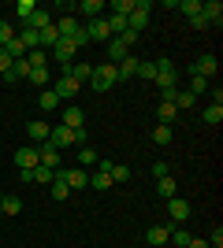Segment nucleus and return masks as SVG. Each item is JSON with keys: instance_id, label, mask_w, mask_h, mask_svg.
I'll return each mask as SVG.
<instances>
[{"instance_id": "7ed1b4c3", "label": "nucleus", "mask_w": 223, "mask_h": 248, "mask_svg": "<svg viewBox=\"0 0 223 248\" xmlns=\"http://www.w3.org/2000/svg\"><path fill=\"white\" fill-rule=\"evenodd\" d=\"M186 74H197V78H205V82L216 78V74H220V60H216V52H205L193 67H186Z\"/></svg>"}, {"instance_id": "6ab92c4d", "label": "nucleus", "mask_w": 223, "mask_h": 248, "mask_svg": "<svg viewBox=\"0 0 223 248\" xmlns=\"http://www.w3.org/2000/svg\"><path fill=\"white\" fill-rule=\"evenodd\" d=\"M168 237H171V226H149L145 230V241L153 248H164V245H168Z\"/></svg>"}, {"instance_id": "393cba45", "label": "nucleus", "mask_w": 223, "mask_h": 248, "mask_svg": "<svg viewBox=\"0 0 223 248\" xmlns=\"http://www.w3.org/2000/svg\"><path fill=\"white\" fill-rule=\"evenodd\" d=\"M78 11H82V15H89V19H101L104 0H82V4H78Z\"/></svg>"}, {"instance_id": "ea45409f", "label": "nucleus", "mask_w": 223, "mask_h": 248, "mask_svg": "<svg viewBox=\"0 0 223 248\" xmlns=\"http://www.w3.org/2000/svg\"><path fill=\"white\" fill-rule=\"evenodd\" d=\"M186 93H193V96L208 93V82H205V78H197V74H190V89H186Z\"/></svg>"}, {"instance_id": "0eeeda50", "label": "nucleus", "mask_w": 223, "mask_h": 248, "mask_svg": "<svg viewBox=\"0 0 223 248\" xmlns=\"http://www.w3.org/2000/svg\"><path fill=\"white\" fill-rule=\"evenodd\" d=\"M37 163L49 167V170H60V167H64V152H56V148L45 141V145H37Z\"/></svg>"}, {"instance_id": "9b49d317", "label": "nucleus", "mask_w": 223, "mask_h": 248, "mask_svg": "<svg viewBox=\"0 0 223 248\" xmlns=\"http://www.w3.org/2000/svg\"><path fill=\"white\" fill-rule=\"evenodd\" d=\"M168 215H171V226H179V222L190 218V204H186L182 197H171L168 200Z\"/></svg>"}, {"instance_id": "39448f33", "label": "nucleus", "mask_w": 223, "mask_h": 248, "mask_svg": "<svg viewBox=\"0 0 223 248\" xmlns=\"http://www.w3.org/2000/svg\"><path fill=\"white\" fill-rule=\"evenodd\" d=\"M74 56H78V48H74V41H67V37H60V41L52 45V60L60 63L64 71H67V67L74 63Z\"/></svg>"}, {"instance_id": "72a5a7b5", "label": "nucleus", "mask_w": 223, "mask_h": 248, "mask_svg": "<svg viewBox=\"0 0 223 248\" xmlns=\"http://www.w3.org/2000/svg\"><path fill=\"white\" fill-rule=\"evenodd\" d=\"M52 178H56V170H49V167H34V182H37V186H52Z\"/></svg>"}, {"instance_id": "79ce46f5", "label": "nucleus", "mask_w": 223, "mask_h": 248, "mask_svg": "<svg viewBox=\"0 0 223 248\" xmlns=\"http://www.w3.org/2000/svg\"><path fill=\"white\" fill-rule=\"evenodd\" d=\"M138 78H149V82H153V78H156V63H138Z\"/></svg>"}, {"instance_id": "20e7f679", "label": "nucleus", "mask_w": 223, "mask_h": 248, "mask_svg": "<svg viewBox=\"0 0 223 248\" xmlns=\"http://www.w3.org/2000/svg\"><path fill=\"white\" fill-rule=\"evenodd\" d=\"M149 8H153L149 0H134V11L127 15V30H134V33L145 30V26H149Z\"/></svg>"}, {"instance_id": "f3484780", "label": "nucleus", "mask_w": 223, "mask_h": 248, "mask_svg": "<svg viewBox=\"0 0 223 248\" xmlns=\"http://www.w3.org/2000/svg\"><path fill=\"white\" fill-rule=\"evenodd\" d=\"M130 56V45L123 41V37H112L108 41V63H119V60H127Z\"/></svg>"}, {"instance_id": "2f4dec72", "label": "nucleus", "mask_w": 223, "mask_h": 248, "mask_svg": "<svg viewBox=\"0 0 223 248\" xmlns=\"http://www.w3.org/2000/svg\"><path fill=\"white\" fill-rule=\"evenodd\" d=\"M37 104H41V111H56V108H60V96H56L52 89H45V93L37 96Z\"/></svg>"}, {"instance_id": "aec40b11", "label": "nucleus", "mask_w": 223, "mask_h": 248, "mask_svg": "<svg viewBox=\"0 0 223 248\" xmlns=\"http://www.w3.org/2000/svg\"><path fill=\"white\" fill-rule=\"evenodd\" d=\"M22 211V197H15V193H4V200H0V215H19Z\"/></svg>"}, {"instance_id": "4468645a", "label": "nucleus", "mask_w": 223, "mask_h": 248, "mask_svg": "<svg viewBox=\"0 0 223 248\" xmlns=\"http://www.w3.org/2000/svg\"><path fill=\"white\" fill-rule=\"evenodd\" d=\"M64 126H67V130H82V126H86V111L78 108V104H67V108H64Z\"/></svg>"}, {"instance_id": "b1692460", "label": "nucleus", "mask_w": 223, "mask_h": 248, "mask_svg": "<svg viewBox=\"0 0 223 248\" xmlns=\"http://www.w3.org/2000/svg\"><path fill=\"white\" fill-rule=\"evenodd\" d=\"M171 137H175V126L156 123V130H153V145H171Z\"/></svg>"}, {"instance_id": "f257e3e1", "label": "nucleus", "mask_w": 223, "mask_h": 248, "mask_svg": "<svg viewBox=\"0 0 223 248\" xmlns=\"http://www.w3.org/2000/svg\"><path fill=\"white\" fill-rule=\"evenodd\" d=\"M156 89H160V104H171L175 89H179V71H175V63L171 60H156Z\"/></svg>"}, {"instance_id": "f704fd0d", "label": "nucleus", "mask_w": 223, "mask_h": 248, "mask_svg": "<svg viewBox=\"0 0 223 248\" xmlns=\"http://www.w3.org/2000/svg\"><path fill=\"white\" fill-rule=\"evenodd\" d=\"M108 178H112V182H130V167H127V163H112Z\"/></svg>"}, {"instance_id": "2eb2a0df", "label": "nucleus", "mask_w": 223, "mask_h": 248, "mask_svg": "<svg viewBox=\"0 0 223 248\" xmlns=\"http://www.w3.org/2000/svg\"><path fill=\"white\" fill-rule=\"evenodd\" d=\"M67 74H71L74 82L82 85V82H89V78H93V63H86V60H74L71 67H67Z\"/></svg>"}, {"instance_id": "a18cd8bd", "label": "nucleus", "mask_w": 223, "mask_h": 248, "mask_svg": "<svg viewBox=\"0 0 223 248\" xmlns=\"http://www.w3.org/2000/svg\"><path fill=\"white\" fill-rule=\"evenodd\" d=\"M11 63H15V60H11L8 52L0 48V78H4V74H8V71H11Z\"/></svg>"}, {"instance_id": "c85d7f7f", "label": "nucleus", "mask_w": 223, "mask_h": 248, "mask_svg": "<svg viewBox=\"0 0 223 248\" xmlns=\"http://www.w3.org/2000/svg\"><path fill=\"white\" fill-rule=\"evenodd\" d=\"M15 37L22 41V48H26V52H30V48H37V30H30V26H22V30L15 33Z\"/></svg>"}, {"instance_id": "cd10ccee", "label": "nucleus", "mask_w": 223, "mask_h": 248, "mask_svg": "<svg viewBox=\"0 0 223 248\" xmlns=\"http://www.w3.org/2000/svg\"><path fill=\"white\" fill-rule=\"evenodd\" d=\"M97 159H101V155H97L89 145H82V148H78V167H82V170H86V167H97Z\"/></svg>"}, {"instance_id": "6e6552de", "label": "nucleus", "mask_w": 223, "mask_h": 248, "mask_svg": "<svg viewBox=\"0 0 223 248\" xmlns=\"http://www.w3.org/2000/svg\"><path fill=\"white\" fill-rule=\"evenodd\" d=\"M78 89H82V85L74 82V78H71L67 71L60 74V78H56V85H52V93L60 96V100H71V96H78Z\"/></svg>"}, {"instance_id": "c756f323", "label": "nucleus", "mask_w": 223, "mask_h": 248, "mask_svg": "<svg viewBox=\"0 0 223 248\" xmlns=\"http://www.w3.org/2000/svg\"><path fill=\"white\" fill-rule=\"evenodd\" d=\"M175 115H179V111H175V104H156V119H160L164 126L175 123Z\"/></svg>"}, {"instance_id": "473e14b6", "label": "nucleus", "mask_w": 223, "mask_h": 248, "mask_svg": "<svg viewBox=\"0 0 223 248\" xmlns=\"http://www.w3.org/2000/svg\"><path fill=\"white\" fill-rule=\"evenodd\" d=\"M179 11L186 19H197V15H201V0H179Z\"/></svg>"}, {"instance_id": "412c9836", "label": "nucleus", "mask_w": 223, "mask_h": 248, "mask_svg": "<svg viewBox=\"0 0 223 248\" xmlns=\"http://www.w3.org/2000/svg\"><path fill=\"white\" fill-rule=\"evenodd\" d=\"M171 104H175V111H190L193 104H197V96H193V93H186V89H175Z\"/></svg>"}, {"instance_id": "1a4fd4ad", "label": "nucleus", "mask_w": 223, "mask_h": 248, "mask_svg": "<svg viewBox=\"0 0 223 248\" xmlns=\"http://www.w3.org/2000/svg\"><path fill=\"white\" fill-rule=\"evenodd\" d=\"M86 37L89 41H112V30H108V19L101 15V19H89V26H82Z\"/></svg>"}, {"instance_id": "a211bd4d", "label": "nucleus", "mask_w": 223, "mask_h": 248, "mask_svg": "<svg viewBox=\"0 0 223 248\" xmlns=\"http://www.w3.org/2000/svg\"><path fill=\"white\" fill-rule=\"evenodd\" d=\"M201 15H205L208 26H220V22H223V4H220V0H208V4H201Z\"/></svg>"}, {"instance_id": "a19ab883", "label": "nucleus", "mask_w": 223, "mask_h": 248, "mask_svg": "<svg viewBox=\"0 0 223 248\" xmlns=\"http://www.w3.org/2000/svg\"><path fill=\"white\" fill-rule=\"evenodd\" d=\"M134 11V0H116L112 4V15H130Z\"/></svg>"}, {"instance_id": "9d476101", "label": "nucleus", "mask_w": 223, "mask_h": 248, "mask_svg": "<svg viewBox=\"0 0 223 248\" xmlns=\"http://www.w3.org/2000/svg\"><path fill=\"white\" fill-rule=\"evenodd\" d=\"M49 134H52V126L41 123V119L26 123V137H30V145H45V141H49Z\"/></svg>"}, {"instance_id": "a878e982", "label": "nucleus", "mask_w": 223, "mask_h": 248, "mask_svg": "<svg viewBox=\"0 0 223 248\" xmlns=\"http://www.w3.org/2000/svg\"><path fill=\"white\" fill-rule=\"evenodd\" d=\"M201 119H205V123H208V126H220V123H223V104H208Z\"/></svg>"}, {"instance_id": "f8f14e48", "label": "nucleus", "mask_w": 223, "mask_h": 248, "mask_svg": "<svg viewBox=\"0 0 223 248\" xmlns=\"http://www.w3.org/2000/svg\"><path fill=\"white\" fill-rule=\"evenodd\" d=\"M15 167H19V170H34V167H37V145H22L19 152H15Z\"/></svg>"}, {"instance_id": "ddd939ff", "label": "nucleus", "mask_w": 223, "mask_h": 248, "mask_svg": "<svg viewBox=\"0 0 223 248\" xmlns=\"http://www.w3.org/2000/svg\"><path fill=\"white\" fill-rule=\"evenodd\" d=\"M49 145H52L56 152H64V148H71V145H74V130H67V126L52 130V134H49Z\"/></svg>"}, {"instance_id": "09e8293b", "label": "nucleus", "mask_w": 223, "mask_h": 248, "mask_svg": "<svg viewBox=\"0 0 223 248\" xmlns=\"http://www.w3.org/2000/svg\"><path fill=\"white\" fill-rule=\"evenodd\" d=\"M208 248H212V245H208Z\"/></svg>"}, {"instance_id": "49530a36", "label": "nucleus", "mask_w": 223, "mask_h": 248, "mask_svg": "<svg viewBox=\"0 0 223 248\" xmlns=\"http://www.w3.org/2000/svg\"><path fill=\"white\" fill-rule=\"evenodd\" d=\"M186 248H208V241H197V237H193V241H190Z\"/></svg>"}, {"instance_id": "4c0bfd02", "label": "nucleus", "mask_w": 223, "mask_h": 248, "mask_svg": "<svg viewBox=\"0 0 223 248\" xmlns=\"http://www.w3.org/2000/svg\"><path fill=\"white\" fill-rule=\"evenodd\" d=\"M26 82H34V85H45V82H49V67H30Z\"/></svg>"}, {"instance_id": "de8ad7c7", "label": "nucleus", "mask_w": 223, "mask_h": 248, "mask_svg": "<svg viewBox=\"0 0 223 248\" xmlns=\"http://www.w3.org/2000/svg\"><path fill=\"white\" fill-rule=\"evenodd\" d=\"M0 200H4V189H0Z\"/></svg>"}, {"instance_id": "c03bdc74", "label": "nucleus", "mask_w": 223, "mask_h": 248, "mask_svg": "<svg viewBox=\"0 0 223 248\" xmlns=\"http://www.w3.org/2000/svg\"><path fill=\"white\" fill-rule=\"evenodd\" d=\"M171 174V167L164 163V159H156V163H153V178H168Z\"/></svg>"}, {"instance_id": "bb28decb", "label": "nucleus", "mask_w": 223, "mask_h": 248, "mask_svg": "<svg viewBox=\"0 0 223 248\" xmlns=\"http://www.w3.org/2000/svg\"><path fill=\"white\" fill-rule=\"evenodd\" d=\"M190 233H186V230H182V226H171V237H168V245H175V248H186V245H190Z\"/></svg>"}, {"instance_id": "37998d69", "label": "nucleus", "mask_w": 223, "mask_h": 248, "mask_svg": "<svg viewBox=\"0 0 223 248\" xmlns=\"http://www.w3.org/2000/svg\"><path fill=\"white\" fill-rule=\"evenodd\" d=\"M11 37H15V30H11L8 22L0 19V48H4V45H8V41H11Z\"/></svg>"}, {"instance_id": "f03ea898", "label": "nucleus", "mask_w": 223, "mask_h": 248, "mask_svg": "<svg viewBox=\"0 0 223 248\" xmlns=\"http://www.w3.org/2000/svg\"><path fill=\"white\" fill-rule=\"evenodd\" d=\"M116 82H119V78H116V63H101V67H93V78H89L93 93H108Z\"/></svg>"}, {"instance_id": "58836bf2", "label": "nucleus", "mask_w": 223, "mask_h": 248, "mask_svg": "<svg viewBox=\"0 0 223 248\" xmlns=\"http://www.w3.org/2000/svg\"><path fill=\"white\" fill-rule=\"evenodd\" d=\"M89 186H93V189H112L116 182H112V178H108L104 170H97V174H89Z\"/></svg>"}, {"instance_id": "c9c22d12", "label": "nucleus", "mask_w": 223, "mask_h": 248, "mask_svg": "<svg viewBox=\"0 0 223 248\" xmlns=\"http://www.w3.org/2000/svg\"><path fill=\"white\" fill-rule=\"evenodd\" d=\"M49 193H52V200H67V193H71V189H67V182H64V178H52Z\"/></svg>"}, {"instance_id": "4be33fe9", "label": "nucleus", "mask_w": 223, "mask_h": 248, "mask_svg": "<svg viewBox=\"0 0 223 248\" xmlns=\"http://www.w3.org/2000/svg\"><path fill=\"white\" fill-rule=\"evenodd\" d=\"M175 193H179V186H175V178H156V197L160 200H171V197H175Z\"/></svg>"}, {"instance_id": "e433bc0d", "label": "nucleus", "mask_w": 223, "mask_h": 248, "mask_svg": "<svg viewBox=\"0 0 223 248\" xmlns=\"http://www.w3.org/2000/svg\"><path fill=\"white\" fill-rule=\"evenodd\" d=\"M34 11H37V4H34V0H19V4H15V15H19V19H22V22L30 19Z\"/></svg>"}, {"instance_id": "dca6fc26", "label": "nucleus", "mask_w": 223, "mask_h": 248, "mask_svg": "<svg viewBox=\"0 0 223 248\" xmlns=\"http://www.w3.org/2000/svg\"><path fill=\"white\" fill-rule=\"evenodd\" d=\"M138 56H127V60H119V67H116V78L119 82H127V78H138Z\"/></svg>"}, {"instance_id": "5701e85b", "label": "nucleus", "mask_w": 223, "mask_h": 248, "mask_svg": "<svg viewBox=\"0 0 223 248\" xmlns=\"http://www.w3.org/2000/svg\"><path fill=\"white\" fill-rule=\"evenodd\" d=\"M26 26H30V30H37V33H41L45 26H52V15H49V11H41V8H37V11H34V15H30V19H26Z\"/></svg>"}, {"instance_id": "423d86ee", "label": "nucleus", "mask_w": 223, "mask_h": 248, "mask_svg": "<svg viewBox=\"0 0 223 248\" xmlns=\"http://www.w3.org/2000/svg\"><path fill=\"white\" fill-rule=\"evenodd\" d=\"M56 178H64L67 189H86V186H89V174H86L82 167H60V170H56Z\"/></svg>"}, {"instance_id": "7c9ffc66", "label": "nucleus", "mask_w": 223, "mask_h": 248, "mask_svg": "<svg viewBox=\"0 0 223 248\" xmlns=\"http://www.w3.org/2000/svg\"><path fill=\"white\" fill-rule=\"evenodd\" d=\"M26 63H30V67H49V52L45 48H30L26 52Z\"/></svg>"}]
</instances>
